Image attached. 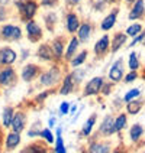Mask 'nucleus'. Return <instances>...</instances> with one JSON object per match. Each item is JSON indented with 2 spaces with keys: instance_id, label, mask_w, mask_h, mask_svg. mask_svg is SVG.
I'll return each instance as SVG.
<instances>
[{
  "instance_id": "obj_1",
  "label": "nucleus",
  "mask_w": 145,
  "mask_h": 153,
  "mask_svg": "<svg viewBox=\"0 0 145 153\" xmlns=\"http://www.w3.org/2000/svg\"><path fill=\"white\" fill-rule=\"evenodd\" d=\"M61 81V69L58 65H52L51 68L39 74V84L44 87H54Z\"/></svg>"
},
{
  "instance_id": "obj_2",
  "label": "nucleus",
  "mask_w": 145,
  "mask_h": 153,
  "mask_svg": "<svg viewBox=\"0 0 145 153\" xmlns=\"http://www.w3.org/2000/svg\"><path fill=\"white\" fill-rule=\"evenodd\" d=\"M16 7L19 10V13L22 15V19L28 22L35 17L39 4L35 0H16Z\"/></svg>"
},
{
  "instance_id": "obj_3",
  "label": "nucleus",
  "mask_w": 145,
  "mask_h": 153,
  "mask_svg": "<svg viewBox=\"0 0 145 153\" xmlns=\"http://www.w3.org/2000/svg\"><path fill=\"white\" fill-rule=\"evenodd\" d=\"M123 58L116 59L109 68L107 76H109V81H112L113 84H118L122 81V78L125 76V67H123Z\"/></svg>"
},
{
  "instance_id": "obj_4",
  "label": "nucleus",
  "mask_w": 145,
  "mask_h": 153,
  "mask_svg": "<svg viewBox=\"0 0 145 153\" xmlns=\"http://www.w3.org/2000/svg\"><path fill=\"white\" fill-rule=\"evenodd\" d=\"M26 35H28L29 42L38 43L41 39H42V36H44L42 27L38 25L34 19H31V20H28V22H26Z\"/></svg>"
},
{
  "instance_id": "obj_5",
  "label": "nucleus",
  "mask_w": 145,
  "mask_h": 153,
  "mask_svg": "<svg viewBox=\"0 0 145 153\" xmlns=\"http://www.w3.org/2000/svg\"><path fill=\"white\" fill-rule=\"evenodd\" d=\"M104 82L103 76H94L92 78L87 84H86L84 90H83V97H93V95H99L102 85Z\"/></svg>"
},
{
  "instance_id": "obj_6",
  "label": "nucleus",
  "mask_w": 145,
  "mask_h": 153,
  "mask_svg": "<svg viewBox=\"0 0 145 153\" xmlns=\"http://www.w3.org/2000/svg\"><path fill=\"white\" fill-rule=\"evenodd\" d=\"M16 72L10 65L5 67L0 71V85L2 87H12L16 84Z\"/></svg>"
},
{
  "instance_id": "obj_7",
  "label": "nucleus",
  "mask_w": 145,
  "mask_h": 153,
  "mask_svg": "<svg viewBox=\"0 0 145 153\" xmlns=\"http://www.w3.org/2000/svg\"><path fill=\"white\" fill-rule=\"evenodd\" d=\"M110 51V38L109 35H103L102 38L94 43V53L97 58H103Z\"/></svg>"
},
{
  "instance_id": "obj_8",
  "label": "nucleus",
  "mask_w": 145,
  "mask_h": 153,
  "mask_svg": "<svg viewBox=\"0 0 145 153\" xmlns=\"http://www.w3.org/2000/svg\"><path fill=\"white\" fill-rule=\"evenodd\" d=\"M2 38L6 39V41H19L22 38V30L19 26L15 25H5L0 30Z\"/></svg>"
},
{
  "instance_id": "obj_9",
  "label": "nucleus",
  "mask_w": 145,
  "mask_h": 153,
  "mask_svg": "<svg viewBox=\"0 0 145 153\" xmlns=\"http://www.w3.org/2000/svg\"><path fill=\"white\" fill-rule=\"evenodd\" d=\"M41 74V67L36 65V64H28L22 68V72H20V76L25 82H31L34 81L36 76H39Z\"/></svg>"
},
{
  "instance_id": "obj_10",
  "label": "nucleus",
  "mask_w": 145,
  "mask_h": 153,
  "mask_svg": "<svg viewBox=\"0 0 145 153\" xmlns=\"http://www.w3.org/2000/svg\"><path fill=\"white\" fill-rule=\"evenodd\" d=\"M145 17V1L144 0H137L132 7L129 10L128 19L129 20H139V19H144Z\"/></svg>"
},
{
  "instance_id": "obj_11",
  "label": "nucleus",
  "mask_w": 145,
  "mask_h": 153,
  "mask_svg": "<svg viewBox=\"0 0 145 153\" xmlns=\"http://www.w3.org/2000/svg\"><path fill=\"white\" fill-rule=\"evenodd\" d=\"M118 13H119V7H115V9H112L110 12L104 16V19H103L102 23H100V29H102L103 32H109L112 27L116 25Z\"/></svg>"
},
{
  "instance_id": "obj_12",
  "label": "nucleus",
  "mask_w": 145,
  "mask_h": 153,
  "mask_svg": "<svg viewBox=\"0 0 145 153\" xmlns=\"http://www.w3.org/2000/svg\"><path fill=\"white\" fill-rule=\"evenodd\" d=\"M99 133L102 136H112V134L116 133V130H115V117L109 114L103 119V121L100 123V127H99Z\"/></svg>"
},
{
  "instance_id": "obj_13",
  "label": "nucleus",
  "mask_w": 145,
  "mask_h": 153,
  "mask_svg": "<svg viewBox=\"0 0 145 153\" xmlns=\"http://www.w3.org/2000/svg\"><path fill=\"white\" fill-rule=\"evenodd\" d=\"M76 74L74 72H70L67 75L64 76L62 79V84L60 87V94L61 95H68V94L73 93L74 87H76Z\"/></svg>"
},
{
  "instance_id": "obj_14",
  "label": "nucleus",
  "mask_w": 145,
  "mask_h": 153,
  "mask_svg": "<svg viewBox=\"0 0 145 153\" xmlns=\"http://www.w3.org/2000/svg\"><path fill=\"white\" fill-rule=\"evenodd\" d=\"M80 25H81V22H80L78 15H77L76 12H68L67 16H65V27H67V32L71 35L77 33Z\"/></svg>"
},
{
  "instance_id": "obj_15",
  "label": "nucleus",
  "mask_w": 145,
  "mask_h": 153,
  "mask_svg": "<svg viewBox=\"0 0 145 153\" xmlns=\"http://www.w3.org/2000/svg\"><path fill=\"white\" fill-rule=\"evenodd\" d=\"M25 126H26V114L23 111L15 113V116H13V119H12V124H10L12 131L22 133V131L25 130Z\"/></svg>"
},
{
  "instance_id": "obj_16",
  "label": "nucleus",
  "mask_w": 145,
  "mask_h": 153,
  "mask_svg": "<svg viewBox=\"0 0 145 153\" xmlns=\"http://www.w3.org/2000/svg\"><path fill=\"white\" fill-rule=\"evenodd\" d=\"M126 41H128L126 32H125V33H123V32H116L110 39V53H116V52L126 43Z\"/></svg>"
},
{
  "instance_id": "obj_17",
  "label": "nucleus",
  "mask_w": 145,
  "mask_h": 153,
  "mask_svg": "<svg viewBox=\"0 0 145 153\" xmlns=\"http://www.w3.org/2000/svg\"><path fill=\"white\" fill-rule=\"evenodd\" d=\"M64 46H65V39L62 36H57L54 38L51 42V48L54 52V58L55 61H61L64 56Z\"/></svg>"
},
{
  "instance_id": "obj_18",
  "label": "nucleus",
  "mask_w": 145,
  "mask_h": 153,
  "mask_svg": "<svg viewBox=\"0 0 145 153\" xmlns=\"http://www.w3.org/2000/svg\"><path fill=\"white\" fill-rule=\"evenodd\" d=\"M92 32H93L92 23L83 22V23L80 25V27H78V30H77V38H78L80 43H87V41H89L90 36H92Z\"/></svg>"
},
{
  "instance_id": "obj_19",
  "label": "nucleus",
  "mask_w": 145,
  "mask_h": 153,
  "mask_svg": "<svg viewBox=\"0 0 145 153\" xmlns=\"http://www.w3.org/2000/svg\"><path fill=\"white\" fill-rule=\"evenodd\" d=\"M17 55L16 52L13 51L12 48H3L0 49V64L8 67V65H12L15 61H16Z\"/></svg>"
},
{
  "instance_id": "obj_20",
  "label": "nucleus",
  "mask_w": 145,
  "mask_h": 153,
  "mask_svg": "<svg viewBox=\"0 0 145 153\" xmlns=\"http://www.w3.org/2000/svg\"><path fill=\"white\" fill-rule=\"evenodd\" d=\"M78 46H80L78 38H77V36H71L68 45H67V49H65V53H64V59L67 61V62H70V61L74 58V55H76L77 51H78Z\"/></svg>"
},
{
  "instance_id": "obj_21",
  "label": "nucleus",
  "mask_w": 145,
  "mask_h": 153,
  "mask_svg": "<svg viewBox=\"0 0 145 153\" xmlns=\"http://www.w3.org/2000/svg\"><path fill=\"white\" fill-rule=\"evenodd\" d=\"M36 55H38V58H39V59H42V61L55 59V58H54V52H52L51 45H48V43H41V45L38 46Z\"/></svg>"
},
{
  "instance_id": "obj_22",
  "label": "nucleus",
  "mask_w": 145,
  "mask_h": 153,
  "mask_svg": "<svg viewBox=\"0 0 145 153\" xmlns=\"http://www.w3.org/2000/svg\"><path fill=\"white\" fill-rule=\"evenodd\" d=\"M112 146L109 142H99L96 140L89 146V153H110Z\"/></svg>"
},
{
  "instance_id": "obj_23",
  "label": "nucleus",
  "mask_w": 145,
  "mask_h": 153,
  "mask_svg": "<svg viewBox=\"0 0 145 153\" xmlns=\"http://www.w3.org/2000/svg\"><path fill=\"white\" fill-rule=\"evenodd\" d=\"M20 143V133L16 131H10L8 136H6V149L8 150H13L16 149Z\"/></svg>"
},
{
  "instance_id": "obj_24",
  "label": "nucleus",
  "mask_w": 145,
  "mask_h": 153,
  "mask_svg": "<svg viewBox=\"0 0 145 153\" xmlns=\"http://www.w3.org/2000/svg\"><path fill=\"white\" fill-rule=\"evenodd\" d=\"M96 119H97V114H96V113H93V114L87 119V121H86L84 124H83V127H81V136L87 137L92 134L94 124H96Z\"/></svg>"
},
{
  "instance_id": "obj_25",
  "label": "nucleus",
  "mask_w": 145,
  "mask_h": 153,
  "mask_svg": "<svg viewBox=\"0 0 145 153\" xmlns=\"http://www.w3.org/2000/svg\"><path fill=\"white\" fill-rule=\"evenodd\" d=\"M142 105H144V100H138V98L131 100V101L126 102V113L135 116V114H138V113L141 111Z\"/></svg>"
},
{
  "instance_id": "obj_26",
  "label": "nucleus",
  "mask_w": 145,
  "mask_h": 153,
  "mask_svg": "<svg viewBox=\"0 0 145 153\" xmlns=\"http://www.w3.org/2000/svg\"><path fill=\"white\" fill-rule=\"evenodd\" d=\"M142 134H144V127H142L141 124H138V123L129 128V136H131V140H132L134 143H138V142L141 140Z\"/></svg>"
},
{
  "instance_id": "obj_27",
  "label": "nucleus",
  "mask_w": 145,
  "mask_h": 153,
  "mask_svg": "<svg viewBox=\"0 0 145 153\" xmlns=\"http://www.w3.org/2000/svg\"><path fill=\"white\" fill-rule=\"evenodd\" d=\"M87 56H89V51L87 49H83L81 52H78L74 55V58L70 61V65L73 67V68H77V67H80L81 64H84L86 59H87Z\"/></svg>"
},
{
  "instance_id": "obj_28",
  "label": "nucleus",
  "mask_w": 145,
  "mask_h": 153,
  "mask_svg": "<svg viewBox=\"0 0 145 153\" xmlns=\"http://www.w3.org/2000/svg\"><path fill=\"white\" fill-rule=\"evenodd\" d=\"M13 116H15V110L12 107H6L3 110V116H2V124H3V127H6V128L10 127Z\"/></svg>"
},
{
  "instance_id": "obj_29",
  "label": "nucleus",
  "mask_w": 145,
  "mask_h": 153,
  "mask_svg": "<svg viewBox=\"0 0 145 153\" xmlns=\"http://www.w3.org/2000/svg\"><path fill=\"white\" fill-rule=\"evenodd\" d=\"M128 126V116L125 113H120L119 116L115 119V130L116 133H120L123 128H126Z\"/></svg>"
},
{
  "instance_id": "obj_30",
  "label": "nucleus",
  "mask_w": 145,
  "mask_h": 153,
  "mask_svg": "<svg viewBox=\"0 0 145 153\" xmlns=\"http://www.w3.org/2000/svg\"><path fill=\"white\" fill-rule=\"evenodd\" d=\"M44 22L47 25V29L50 32H54V27H55V23H57V15L54 12H50L44 16Z\"/></svg>"
},
{
  "instance_id": "obj_31",
  "label": "nucleus",
  "mask_w": 145,
  "mask_h": 153,
  "mask_svg": "<svg viewBox=\"0 0 145 153\" xmlns=\"http://www.w3.org/2000/svg\"><path fill=\"white\" fill-rule=\"evenodd\" d=\"M61 127L57 128V137H55V153H65V146H64V140L61 137Z\"/></svg>"
},
{
  "instance_id": "obj_32",
  "label": "nucleus",
  "mask_w": 145,
  "mask_h": 153,
  "mask_svg": "<svg viewBox=\"0 0 145 153\" xmlns=\"http://www.w3.org/2000/svg\"><path fill=\"white\" fill-rule=\"evenodd\" d=\"M142 30H144V26L141 25V23H132L131 26L126 27V35L131 36V38H135V36L139 35Z\"/></svg>"
},
{
  "instance_id": "obj_33",
  "label": "nucleus",
  "mask_w": 145,
  "mask_h": 153,
  "mask_svg": "<svg viewBox=\"0 0 145 153\" xmlns=\"http://www.w3.org/2000/svg\"><path fill=\"white\" fill-rule=\"evenodd\" d=\"M128 67L131 71H138V69H139V59H138L137 52H131L129 61H128Z\"/></svg>"
},
{
  "instance_id": "obj_34",
  "label": "nucleus",
  "mask_w": 145,
  "mask_h": 153,
  "mask_svg": "<svg viewBox=\"0 0 145 153\" xmlns=\"http://www.w3.org/2000/svg\"><path fill=\"white\" fill-rule=\"evenodd\" d=\"M25 150H28L29 153H47L48 152L47 146L42 145V143H34V145H31L29 147H26Z\"/></svg>"
},
{
  "instance_id": "obj_35",
  "label": "nucleus",
  "mask_w": 145,
  "mask_h": 153,
  "mask_svg": "<svg viewBox=\"0 0 145 153\" xmlns=\"http://www.w3.org/2000/svg\"><path fill=\"white\" fill-rule=\"evenodd\" d=\"M39 137H41V139H45V142H47V143H54V142H55V137H54L52 131L48 127L41 130V134H39Z\"/></svg>"
},
{
  "instance_id": "obj_36",
  "label": "nucleus",
  "mask_w": 145,
  "mask_h": 153,
  "mask_svg": "<svg viewBox=\"0 0 145 153\" xmlns=\"http://www.w3.org/2000/svg\"><path fill=\"white\" fill-rule=\"evenodd\" d=\"M141 95V90L139 88H134V90H129L128 93L125 94V97H123V101L128 102L131 101V100H135V98H138Z\"/></svg>"
},
{
  "instance_id": "obj_37",
  "label": "nucleus",
  "mask_w": 145,
  "mask_h": 153,
  "mask_svg": "<svg viewBox=\"0 0 145 153\" xmlns=\"http://www.w3.org/2000/svg\"><path fill=\"white\" fill-rule=\"evenodd\" d=\"M41 134V121H35L32 124L31 130L28 131V136L29 137H38Z\"/></svg>"
},
{
  "instance_id": "obj_38",
  "label": "nucleus",
  "mask_w": 145,
  "mask_h": 153,
  "mask_svg": "<svg viewBox=\"0 0 145 153\" xmlns=\"http://www.w3.org/2000/svg\"><path fill=\"white\" fill-rule=\"evenodd\" d=\"M137 78H138V71H129L128 74L123 76V81H125L126 84H129V82H134Z\"/></svg>"
},
{
  "instance_id": "obj_39",
  "label": "nucleus",
  "mask_w": 145,
  "mask_h": 153,
  "mask_svg": "<svg viewBox=\"0 0 145 153\" xmlns=\"http://www.w3.org/2000/svg\"><path fill=\"white\" fill-rule=\"evenodd\" d=\"M112 87H113V82H112V81H106V82H103L102 90H100V94H103V95H109L110 91H112Z\"/></svg>"
},
{
  "instance_id": "obj_40",
  "label": "nucleus",
  "mask_w": 145,
  "mask_h": 153,
  "mask_svg": "<svg viewBox=\"0 0 145 153\" xmlns=\"http://www.w3.org/2000/svg\"><path fill=\"white\" fill-rule=\"evenodd\" d=\"M58 3H60V0H41V6L42 7H48V9L57 7Z\"/></svg>"
},
{
  "instance_id": "obj_41",
  "label": "nucleus",
  "mask_w": 145,
  "mask_h": 153,
  "mask_svg": "<svg viewBox=\"0 0 145 153\" xmlns=\"http://www.w3.org/2000/svg\"><path fill=\"white\" fill-rule=\"evenodd\" d=\"M144 39H145V30H142V32H141V33H139V35H137V36H135V38H134V39H132V42L129 43V48H134V46H135V45H137V43L142 42V41H144Z\"/></svg>"
},
{
  "instance_id": "obj_42",
  "label": "nucleus",
  "mask_w": 145,
  "mask_h": 153,
  "mask_svg": "<svg viewBox=\"0 0 145 153\" xmlns=\"http://www.w3.org/2000/svg\"><path fill=\"white\" fill-rule=\"evenodd\" d=\"M68 111H70V102H67V101L61 102V105H60V113L61 114H67Z\"/></svg>"
},
{
  "instance_id": "obj_43",
  "label": "nucleus",
  "mask_w": 145,
  "mask_h": 153,
  "mask_svg": "<svg viewBox=\"0 0 145 153\" xmlns=\"http://www.w3.org/2000/svg\"><path fill=\"white\" fill-rule=\"evenodd\" d=\"M6 16H8V13H6V10L3 7H0V22H3L5 19H6Z\"/></svg>"
},
{
  "instance_id": "obj_44",
  "label": "nucleus",
  "mask_w": 145,
  "mask_h": 153,
  "mask_svg": "<svg viewBox=\"0 0 145 153\" xmlns=\"http://www.w3.org/2000/svg\"><path fill=\"white\" fill-rule=\"evenodd\" d=\"M48 94H50V91H45V93L39 94V95L36 97V101H42V100L45 98V97H47V95H48Z\"/></svg>"
},
{
  "instance_id": "obj_45",
  "label": "nucleus",
  "mask_w": 145,
  "mask_h": 153,
  "mask_svg": "<svg viewBox=\"0 0 145 153\" xmlns=\"http://www.w3.org/2000/svg\"><path fill=\"white\" fill-rule=\"evenodd\" d=\"M65 3H67L68 6H76V4H77V0H65Z\"/></svg>"
},
{
  "instance_id": "obj_46",
  "label": "nucleus",
  "mask_w": 145,
  "mask_h": 153,
  "mask_svg": "<svg viewBox=\"0 0 145 153\" xmlns=\"http://www.w3.org/2000/svg\"><path fill=\"white\" fill-rule=\"evenodd\" d=\"M112 153H128L125 149H115V150H112Z\"/></svg>"
},
{
  "instance_id": "obj_47",
  "label": "nucleus",
  "mask_w": 145,
  "mask_h": 153,
  "mask_svg": "<svg viewBox=\"0 0 145 153\" xmlns=\"http://www.w3.org/2000/svg\"><path fill=\"white\" fill-rule=\"evenodd\" d=\"M123 1H125V3H128V4H134L137 0H123Z\"/></svg>"
},
{
  "instance_id": "obj_48",
  "label": "nucleus",
  "mask_w": 145,
  "mask_h": 153,
  "mask_svg": "<svg viewBox=\"0 0 145 153\" xmlns=\"http://www.w3.org/2000/svg\"><path fill=\"white\" fill-rule=\"evenodd\" d=\"M55 124V119H50V127H52Z\"/></svg>"
},
{
  "instance_id": "obj_49",
  "label": "nucleus",
  "mask_w": 145,
  "mask_h": 153,
  "mask_svg": "<svg viewBox=\"0 0 145 153\" xmlns=\"http://www.w3.org/2000/svg\"><path fill=\"white\" fill-rule=\"evenodd\" d=\"M103 1H106V3H107V4H109V3H116V1H118V0H103Z\"/></svg>"
},
{
  "instance_id": "obj_50",
  "label": "nucleus",
  "mask_w": 145,
  "mask_h": 153,
  "mask_svg": "<svg viewBox=\"0 0 145 153\" xmlns=\"http://www.w3.org/2000/svg\"><path fill=\"white\" fill-rule=\"evenodd\" d=\"M80 1H81V0H77V3H80Z\"/></svg>"
},
{
  "instance_id": "obj_51",
  "label": "nucleus",
  "mask_w": 145,
  "mask_h": 153,
  "mask_svg": "<svg viewBox=\"0 0 145 153\" xmlns=\"http://www.w3.org/2000/svg\"><path fill=\"white\" fill-rule=\"evenodd\" d=\"M144 153H145V152H144Z\"/></svg>"
}]
</instances>
